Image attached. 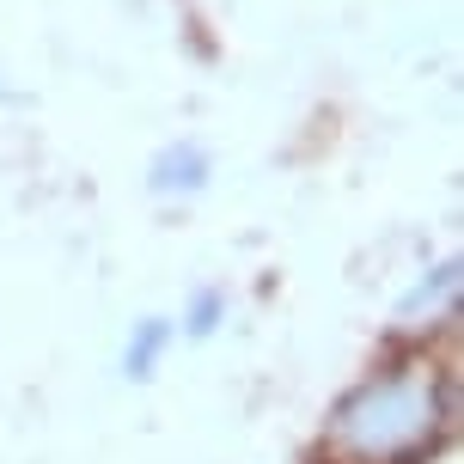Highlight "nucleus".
Here are the masks:
<instances>
[{
	"instance_id": "7ed1b4c3",
	"label": "nucleus",
	"mask_w": 464,
	"mask_h": 464,
	"mask_svg": "<svg viewBox=\"0 0 464 464\" xmlns=\"http://www.w3.org/2000/svg\"><path fill=\"white\" fill-rule=\"evenodd\" d=\"M452 300H459V263H440L434 276L416 281V294L403 300V318L421 324V318H452Z\"/></svg>"
},
{
	"instance_id": "f03ea898",
	"label": "nucleus",
	"mask_w": 464,
	"mask_h": 464,
	"mask_svg": "<svg viewBox=\"0 0 464 464\" xmlns=\"http://www.w3.org/2000/svg\"><path fill=\"white\" fill-rule=\"evenodd\" d=\"M153 196H184V189H202L208 184V153L202 147H165L153 171H147Z\"/></svg>"
},
{
	"instance_id": "20e7f679",
	"label": "nucleus",
	"mask_w": 464,
	"mask_h": 464,
	"mask_svg": "<svg viewBox=\"0 0 464 464\" xmlns=\"http://www.w3.org/2000/svg\"><path fill=\"white\" fill-rule=\"evenodd\" d=\"M165 343H171V324H165V318H147V324H135V336H129V354H122L129 379H153Z\"/></svg>"
},
{
	"instance_id": "39448f33",
	"label": "nucleus",
	"mask_w": 464,
	"mask_h": 464,
	"mask_svg": "<svg viewBox=\"0 0 464 464\" xmlns=\"http://www.w3.org/2000/svg\"><path fill=\"white\" fill-rule=\"evenodd\" d=\"M220 312H227L220 287H202V294L189 300V312H184V330H189V336H208V330L220 324Z\"/></svg>"
},
{
	"instance_id": "f257e3e1",
	"label": "nucleus",
	"mask_w": 464,
	"mask_h": 464,
	"mask_svg": "<svg viewBox=\"0 0 464 464\" xmlns=\"http://www.w3.org/2000/svg\"><path fill=\"white\" fill-rule=\"evenodd\" d=\"M452 428V372L428 354H392L361 372L324 421L330 464H421Z\"/></svg>"
}]
</instances>
